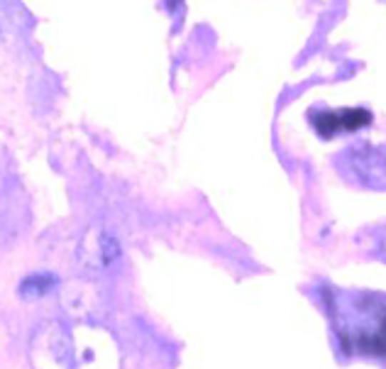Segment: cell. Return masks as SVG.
<instances>
[{
	"label": "cell",
	"mask_w": 386,
	"mask_h": 369,
	"mask_svg": "<svg viewBox=\"0 0 386 369\" xmlns=\"http://www.w3.org/2000/svg\"><path fill=\"white\" fill-rule=\"evenodd\" d=\"M372 123V113L367 108H340V111H315L310 115V125L320 137L330 140L342 132H357Z\"/></svg>",
	"instance_id": "1"
},
{
	"label": "cell",
	"mask_w": 386,
	"mask_h": 369,
	"mask_svg": "<svg viewBox=\"0 0 386 369\" xmlns=\"http://www.w3.org/2000/svg\"><path fill=\"white\" fill-rule=\"evenodd\" d=\"M372 348L379 350V353H386V323L377 330V335L372 338Z\"/></svg>",
	"instance_id": "3"
},
{
	"label": "cell",
	"mask_w": 386,
	"mask_h": 369,
	"mask_svg": "<svg viewBox=\"0 0 386 369\" xmlns=\"http://www.w3.org/2000/svg\"><path fill=\"white\" fill-rule=\"evenodd\" d=\"M54 286V276L49 274H37V276H30V279L22 284L20 293H25L27 298H34V296H42L44 291Z\"/></svg>",
	"instance_id": "2"
}]
</instances>
